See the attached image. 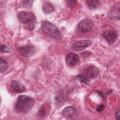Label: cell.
Returning <instances> with one entry per match:
<instances>
[{"label": "cell", "mask_w": 120, "mask_h": 120, "mask_svg": "<svg viewBox=\"0 0 120 120\" xmlns=\"http://www.w3.org/2000/svg\"><path fill=\"white\" fill-rule=\"evenodd\" d=\"M34 102V99L31 97L25 95L19 96L15 105V110L18 112L27 113L32 108Z\"/></svg>", "instance_id": "cell-1"}, {"label": "cell", "mask_w": 120, "mask_h": 120, "mask_svg": "<svg viewBox=\"0 0 120 120\" xmlns=\"http://www.w3.org/2000/svg\"><path fill=\"white\" fill-rule=\"evenodd\" d=\"M41 28L43 31L48 35L55 38H60V33L58 28L50 22L45 21L42 23Z\"/></svg>", "instance_id": "cell-2"}, {"label": "cell", "mask_w": 120, "mask_h": 120, "mask_svg": "<svg viewBox=\"0 0 120 120\" xmlns=\"http://www.w3.org/2000/svg\"><path fill=\"white\" fill-rule=\"evenodd\" d=\"M17 17L21 22L29 24V28L30 30H33L34 28V22L36 20V16L33 13L21 12L17 14Z\"/></svg>", "instance_id": "cell-3"}, {"label": "cell", "mask_w": 120, "mask_h": 120, "mask_svg": "<svg viewBox=\"0 0 120 120\" xmlns=\"http://www.w3.org/2000/svg\"><path fill=\"white\" fill-rule=\"evenodd\" d=\"M93 27V23L89 19H84L81 21L78 25L77 30L81 33L90 31Z\"/></svg>", "instance_id": "cell-4"}, {"label": "cell", "mask_w": 120, "mask_h": 120, "mask_svg": "<svg viewBox=\"0 0 120 120\" xmlns=\"http://www.w3.org/2000/svg\"><path fill=\"white\" fill-rule=\"evenodd\" d=\"M91 44V42L90 40H82L74 44L71 48L73 51H80L90 46Z\"/></svg>", "instance_id": "cell-5"}, {"label": "cell", "mask_w": 120, "mask_h": 120, "mask_svg": "<svg viewBox=\"0 0 120 120\" xmlns=\"http://www.w3.org/2000/svg\"><path fill=\"white\" fill-rule=\"evenodd\" d=\"M102 36L110 44H113L116 40L117 38L116 32L112 30L105 31L103 33Z\"/></svg>", "instance_id": "cell-6"}, {"label": "cell", "mask_w": 120, "mask_h": 120, "mask_svg": "<svg viewBox=\"0 0 120 120\" xmlns=\"http://www.w3.org/2000/svg\"><path fill=\"white\" fill-rule=\"evenodd\" d=\"M19 53L23 56L28 57L33 55L35 52L36 50L32 45H26L20 47L18 49Z\"/></svg>", "instance_id": "cell-7"}, {"label": "cell", "mask_w": 120, "mask_h": 120, "mask_svg": "<svg viewBox=\"0 0 120 120\" xmlns=\"http://www.w3.org/2000/svg\"><path fill=\"white\" fill-rule=\"evenodd\" d=\"M79 61V57L77 54L75 53H69L66 56V62L70 67L75 66Z\"/></svg>", "instance_id": "cell-8"}, {"label": "cell", "mask_w": 120, "mask_h": 120, "mask_svg": "<svg viewBox=\"0 0 120 120\" xmlns=\"http://www.w3.org/2000/svg\"><path fill=\"white\" fill-rule=\"evenodd\" d=\"M77 113V110L73 106L66 107L62 111V115L63 116L68 119H71L76 116Z\"/></svg>", "instance_id": "cell-9"}, {"label": "cell", "mask_w": 120, "mask_h": 120, "mask_svg": "<svg viewBox=\"0 0 120 120\" xmlns=\"http://www.w3.org/2000/svg\"><path fill=\"white\" fill-rule=\"evenodd\" d=\"M11 90L15 92H22L25 90V87L23 85L16 81H13L10 85Z\"/></svg>", "instance_id": "cell-10"}, {"label": "cell", "mask_w": 120, "mask_h": 120, "mask_svg": "<svg viewBox=\"0 0 120 120\" xmlns=\"http://www.w3.org/2000/svg\"><path fill=\"white\" fill-rule=\"evenodd\" d=\"M108 17L111 20H119L120 19V8L114 7L109 11Z\"/></svg>", "instance_id": "cell-11"}, {"label": "cell", "mask_w": 120, "mask_h": 120, "mask_svg": "<svg viewBox=\"0 0 120 120\" xmlns=\"http://www.w3.org/2000/svg\"><path fill=\"white\" fill-rule=\"evenodd\" d=\"M98 69L95 66H91L89 68L87 69L86 73L87 76L91 78H96L98 75Z\"/></svg>", "instance_id": "cell-12"}, {"label": "cell", "mask_w": 120, "mask_h": 120, "mask_svg": "<svg viewBox=\"0 0 120 120\" xmlns=\"http://www.w3.org/2000/svg\"><path fill=\"white\" fill-rule=\"evenodd\" d=\"M43 9L45 13H50L54 10V7L51 3L45 1L43 4Z\"/></svg>", "instance_id": "cell-13"}, {"label": "cell", "mask_w": 120, "mask_h": 120, "mask_svg": "<svg viewBox=\"0 0 120 120\" xmlns=\"http://www.w3.org/2000/svg\"><path fill=\"white\" fill-rule=\"evenodd\" d=\"M86 3L90 9H93L96 8L98 6L99 2L96 0H88L86 1Z\"/></svg>", "instance_id": "cell-14"}, {"label": "cell", "mask_w": 120, "mask_h": 120, "mask_svg": "<svg viewBox=\"0 0 120 120\" xmlns=\"http://www.w3.org/2000/svg\"><path fill=\"white\" fill-rule=\"evenodd\" d=\"M76 78L81 82L86 85H88L89 84L90 81L89 79L84 75H83L82 74H79L78 75L76 76Z\"/></svg>", "instance_id": "cell-15"}, {"label": "cell", "mask_w": 120, "mask_h": 120, "mask_svg": "<svg viewBox=\"0 0 120 120\" xmlns=\"http://www.w3.org/2000/svg\"><path fill=\"white\" fill-rule=\"evenodd\" d=\"M0 71L1 73L4 72L8 68V64L7 61L1 58L0 59Z\"/></svg>", "instance_id": "cell-16"}, {"label": "cell", "mask_w": 120, "mask_h": 120, "mask_svg": "<svg viewBox=\"0 0 120 120\" xmlns=\"http://www.w3.org/2000/svg\"><path fill=\"white\" fill-rule=\"evenodd\" d=\"M33 2V0H23L22 1V5L23 7L30 8L32 6Z\"/></svg>", "instance_id": "cell-17"}, {"label": "cell", "mask_w": 120, "mask_h": 120, "mask_svg": "<svg viewBox=\"0 0 120 120\" xmlns=\"http://www.w3.org/2000/svg\"><path fill=\"white\" fill-rule=\"evenodd\" d=\"M0 52L1 53L8 52H9V49L7 45H0Z\"/></svg>", "instance_id": "cell-18"}, {"label": "cell", "mask_w": 120, "mask_h": 120, "mask_svg": "<svg viewBox=\"0 0 120 120\" xmlns=\"http://www.w3.org/2000/svg\"><path fill=\"white\" fill-rule=\"evenodd\" d=\"M67 3L69 7L71 8H74L76 6V1L75 0H68Z\"/></svg>", "instance_id": "cell-19"}, {"label": "cell", "mask_w": 120, "mask_h": 120, "mask_svg": "<svg viewBox=\"0 0 120 120\" xmlns=\"http://www.w3.org/2000/svg\"><path fill=\"white\" fill-rule=\"evenodd\" d=\"M104 108H105V105H100L97 108L96 111L98 112H101L104 109Z\"/></svg>", "instance_id": "cell-20"}, {"label": "cell", "mask_w": 120, "mask_h": 120, "mask_svg": "<svg viewBox=\"0 0 120 120\" xmlns=\"http://www.w3.org/2000/svg\"><path fill=\"white\" fill-rule=\"evenodd\" d=\"M120 110H118L116 112V118L117 120H119L120 119Z\"/></svg>", "instance_id": "cell-21"}, {"label": "cell", "mask_w": 120, "mask_h": 120, "mask_svg": "<svg viewBox=\"0 0 120 120\" xmlns=\"http://www.w3.org/2000/svg\"><path fill=\"white\" fill-rule=\"evenodd\" d=\"M98 95L101 97V98H105V96H104V94L102 92H101V91H98Z\"/></svg>", "instance_id": "cell-22"}, {"label": "cell", "mask_w": 120, "mask_h": 120, "mask_svg": "<svg viewBox=\"0 0 120 120\" xmlns=\"http://www.w3.org/2000/svg\"><path fill=\"white\" fill-rule=\"evenodd\" d=\"M112 90H109L108 91V92H107V94H111L112 92Z\"/></svg>", "instance_id": "cell-23"}]
</instances>
